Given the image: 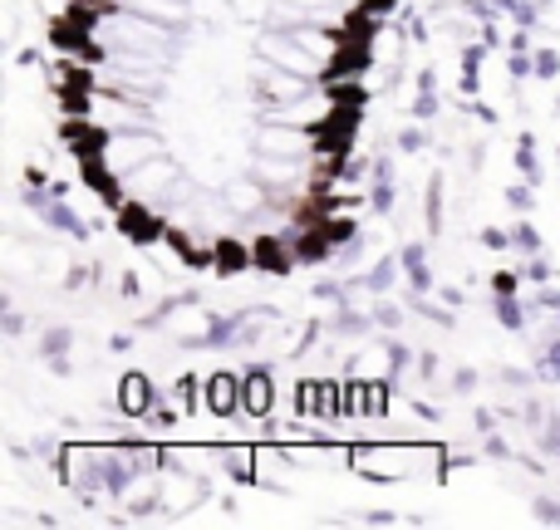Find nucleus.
<instances>
[{"instance_id": "4c0bfd02", "label": "nucleus", "mask_w": 560, "mask_h": 530, "mask_svg": "<svg viewBox=\"0 0 560 530\" xmlns=\"http://www.w3.org/2000/svg\"><path fill=\"white\" fill-rule=\"evenodd\" d=\"M438 368H443V358H438V349H418V358H413V374H418V384H433V378H438Z\"/></svg>"}, {"instance_id": "8fccbe9b", "label": "nucleus", "mask_w": 560, "mask_h": 530, "mask_svg": "<svg viewBox=\"0 0 560 530\" xmlns=\"http://www.w3.org/2000/svg\"><path fill=\"white\" fill-rule=\"evenodd\" d=\"M477 39H482L487 49H502V45H506V35H502V25H497V20H487V25H477Z\"/></svg>"}, {"instance_id": "473e14b6", "label": "nucleus", "mask_w": 560, "mask_h": 530, "mask_svg": "<svg viewBox=\"0 0 560 530\" xmlns=\"http://www.w3.org/2000/svg\"><path fill=\"white\" fill-rule=\"evenodd\" d=\"M506 207H512V212H536V182H526V177H522V182H516V187H506Z\"/></svg>"}, {"instance_id": "cd10ccee", "label": "nucleus", "mask_w": 560, "mask_h": 530, "mask_svg": "<svg viewBox=\"0 0 560 530\" xmlns=\"http://www.w3.org/2000/svg\"><path fill=\"white\" fill-rule=\"evenodd\" d=\"M384 349H388V374H394V378H404L408 374V368H413V358H418V349L413 344H404V339H384Z\"/></svg>"}, {"instance_id": "79ce46f5", "label": "nucleus", "mask_w": 560, "mask_h": 530, "mask_svg": "<svg viewBox=\"0 0 560 530\" xmlns=\"http://www.w3.org/2000/svg\"><path fill=\"white\" fill-rule=\"evenodd\" d=\"M482 452L492 457V462H512V443H506V437H502V427L482 437Z\"/></svg>"}, {"instance_id": "37998d69", "label": "nucleus", "mask_w": 560, "mask_h": 530, "mask_svg": "<svg viewBox=\"0 0 560 530\" xmlns=\"http://www.w3.org/2000/svg\"><path fill=\"white\" fill-rule=\"evenodd\" d=\"M497 427H502V413H497V408H472V433L477 437L497 433Z\"/></svg>"}, {"instance_id": "bb28decb", "label": "nucleus", "mask_w": 560, "mask_h": 530, "mask_svg": "<svg viewBox=\"0 0 560 530\" xmlns=\"http://www.w3.org/2000/svg\"><path fill=\"white\" fill-rule=\"evenodd\" d=\"M310 299H319V305H345V299H354V290H349V280H315L310 285Z\"/></svg>"}, {"instance_id": "6e6d98bb", "label": "nucleus", "mask_w": 560, "mask_h": 530, "mask_svg": "<svg viewBox=\"0 0 560 530\" xmlns=\"http://www.w3.org/2000/svg\"><path fill=\"white\" fill-rule=\"evenodd\" d=\"M413 89H423V94H428V89H438V69H433V64L413 69Z\"/></svg>"}, {"instance_id": "9b49d317", "label": "nucleus", "mask_w": 560, "mask_h": 530, "mask_svg": "<svg viewBox=\"0 0 560 530\" xmlns=\"http://www.w3.org/2000/svg\"><path fill=\"white\" fill-rule=\"evenodd\" d=\"M246 270H256L252 242H242V236H232V232H217L212 236V275L236 280V275H246Z\"/></svg>"}, {"instance_id": "052dcab7", "label": "nucleus", "mask_w": 560, "mask_h": 530, "mask_svg": "<svg viewBox=\"0 0 560 530\" xmlns=\"http://www.w3.org/2000/svg\"><path fill=\"white\" fill-rule=\"evenodd\" d=\"M15 64H20V69H35V64H39V49H35V45H25V49L15 55Z\"/></svg>"}, {"instance_id": "c756f323", "label": "nucleus", "mask_w": 560, "mask_h": 530, "mask_svg": "<svg viewBox=\"0 0 560 530\" xmlns=\"http://www.w3.org/2000/svg\"><path fill=\"white\" fill-rule=\"evenodd\" d=\"M183 413H187V408H183V403L173 408V403H167V393H163V398H158V408L143 417V423L153 427V433H173V427H177V417H183Z\"/></svg>"}, {"instance_id": "dca6fc26", "label": "nucleus", "mask_w": 560, "mask_h": 530, "mask_svg": "<svg viewBox=\"0 0 560 530\" xmlns=\"http://www.w3.org/2000/svg\"><path fill=\"white\" fill-rule=\"evenodd\" d=\"M398 275H404V261L398 256H378L364 275H349V290H369V295H394Z\"/></svg>"}, {"instance_id": "393cba45", "label": "nucleus", "mask_w": 560, "mask_h": 530, "mask_svg": "<svg viewBox=\"0 0 560 530\" xmlns=\"http://www.w3.org/2000/svg\"><path fill=\"white\" fill-rule=\"evenodd\" d=\"M512 251L522 256V261H526V256H541V251H546L541 226H536V222H516V226H512Z\"/></svg>"}, {"instance_id": "a19ab883", "label": "nucleus", "mask_w": 560, "mask_h": 530, "mask_svg": "<svg viewBox=\"0 0 560 530\" xmlns=\"http://www.w3.org/2000/svg\"><path fill=\"white\" fill-rule=\"evenodd\" d=\"M522 270H497L492 275V295H522Z\"/></svg>"}, {"instance_id": "680f3d73", "label": "nucleus", "mask_w": 560, "mask_h": 530, "mask_svg": "<svg viewBox=\"0 0 560 530\" xmlns=\"http://www.w3.org/2000/svg\"><path fill=\"white\" fill-rule=\"evenodd\" d=\"M536 5H541V10H556V0H536Z\"/></svg>"}, {"instance_id": "de8ad7c7", "label": "nucleus", "mask_w": 560, "mask_h": 530, "mask_svg": "<svg viewBox=\"0 0 560 530\" xmlns=\"http://www.w3.org/2000/svg\"><path fill=\"white\" fill-rule=\"evenodd\" d=\"M118 295L138 299V295H143V275H138V270H118Z\"/></svg>"}, {"instance_id": "49530a36", "label": "nucleus", "mask_w": 560, "mask_h": 530, "mask_svg": "<svg viewBox=\"0 0 560 530\" xmlns=\"http://www.w3.org/2000/svg\"><path fill=\"white\" fill-rule=\"evenodd\" d=\"M477 384H482V374H477V368H467V364H463V368H453V393H463V398H467Z\"/></svg>"}, {"instance_id": "9d476101", "label": "nucleus", "mask_w": 560, "mask_h": 530, "mask_svg": "<svg viewBox=\"0 0 560 530\" xmlns=\"http://www.w3.org/2000/svg\"><path fill=\"white\" fill-rule=\"evenodd\" d=\"M207 413H212L217 423L242 417V374H236V368H212V374H207Z\"/></svg>"}, {"instance_id": "3c124183", "label": "nucleus", "mask_w": 560, "mask_h": 530, "mask_svg": "<svg viewBox=\"0 0 560 530\" xmlns=\"http://www.w3.org/2000/svg\"><path fill=\"white\" fill-rule=\"evenodd\" d=\"M433 295L443 299V305H453V309H463V305H467V290H463V285H438Z\"/></svg>"}, {"instance_id": "6ab92c4d", "label": "nucleus", "mask_w": 560, "mask_h": 530, "mask_svg": "<svg viewBox=\"0 0 560 530\" xmlns=\"http://www.w3.org/2000/svg\"><path fill=\"white\" fill-rule=\"evenodd\" d=\"M492 319L506 329V334H522L532 325V305L522 295H492Z\"/></svg>"}, {"instance_id": "c03bdc74", "label": "nucleus", "mask_w": 560, "mask_h": 530, "mask_svg": "<svg viewBox=\"0 0 560 530\" xmlns=\"http://www.w3.org/2000/svg\"><path fill=\"white\" fill-rule=\"evenodd\" d=\"M0 329H5V339H20V334H25V315H20L10 299H5V309H0Z\"/></svg>"}, {"instance_id": "1a4fd4ad", "label": "nucleus", "mask_w": 560, "mask_h": 530, "mask_svg": "<svg viewBox=\"0 0 560 530\" xmlns=\"http://www.w3.org/2000/svg\"><path fill=\"white\" fill-rule=\"evenodd\" d=\"M158 153H163V143H158L153 128H128V133H114V138H108V153H104V157L128 177L133 167H143L148 157H158Z\"/></svg>"}, {"instance_id": "f257e3e1", "label": "nucleus", "mask_w": 560, "mask_h": 530, "mask_svg": "<svg viewBox=\"0 0 560 530\" xmlns=\"http://www.w3.org/2000/svg\"><path fill=\"white\" fill-rule=\"evenodd\" d=\"M20 207L39 222V232H55V236H65V242H89V236H94V222H84V216L69 207V197H55L49 187H20Z\"/></svg>"}, {"instance_id": "412c9836", "label": "nucleus", "mask_w": 560, "mask_h": 530, "mask_svg": "<svg viewBox=\"0 0 560 530\" xmlns=\"http://www.w3.org/2000/svg\"><path fill=\"white\" fill-rule=\"evenodd\" d=\"M369 315H374V325L384 329V334H398V329H404V319H408V305H404V299H394V295H374Z\"/></svg>"}, {"instance_id": "f03ea898", "label": "nucleus", "mask_w": 560, "mask_h": 530, "mask_svg": "<svg viewBox=\"0 0 560 530\" xmlns=\"http://www.w3.org/2000/svg\"><path fill=\"white\" fill-rule=\"evenodd\" d=\"M108 216H114V232L124 236L128 246H138V251H158L167 236V212L158 202H148V197H128V202Z\"/></svg>"}, {"instance_id": "20e7f679", "label": "nucleus", "mask_w": 560, "mask_h": 530, "mask_svg": "<svg viewBox=\"0 0 560 530\" xmlns=\"http://www.w3.org/2000/svg\"><path fill=\"white\" fill-rule=\"evenodd\" d=\"M290 398H295V417H315V423H345V417H339V378L305 374Z\"/></svg>"}, {"instance_id": "e433bc0d", "label": "nucleus", "mask_w": 560, "mask_h": 530, "mask_svg": "<svg viewBox=\"0 0 560 530\" xmlns=\"http://www.w3.org/2000/svg\"><path fill=\"white\" fill-rule=\"evenodd\" d=\"M522 275L526 280H532V285H551V275H556V266H551V256H526V261H522Z\"/></svg>"}, {"instance_id": "72a5a7b5", "label": "nucleus", "mask_w": 560, "mask_h": 530, "mask_svg": "<svg viewBox=\"0 0 560 530\" xmlns=\"http://www.w3.org/2000/svg\"><path fill=\"white\" fill-rule=\"evenodd\" d=\"M408 114H413L418 123H433V118L443 114V98H438V89H428V94L418 89V94H413V108H408Z\"/></svg>"}, {"instance_id": "c85d7f7f", "label": "nucleus", "mask_w": 560, "mask_h": 530, "mask_svg": "<svg viewBox=\"0 0 560 530\" xmlns=\"http://www.w3.org/2000/svg\"><path fill=\"white\" fill-rule=\"evenodd\" d=\"M506 79H512V84L536 79V49H506Z\"/></svg>"}, {"instance_id": "7ed1b4c3", "label": "nucleus", "mask_w": 560, "mask_h": 530, "mask_svg": "<svg viewBox=\"0 0 560 530\" xmlns=\"http://www.w3.org/2000/svg\"><path fill=\"white\" fill-rule=\"evenodd\" d=\"M310 89H315V79H305V74H290V69L271 64V59H261V64L252 69V94H256V108H280V104H295V98H305Z\"/></svg>"}, {"instance_id": "39448f33", "label": "nucleus", "mask_w": 560, "mask_h": 530, "mask_svg": "<svg viewBox=\"0 0 560 530\" xmlns=\"http://www.w3.org/2000/svg\"><path fill=\"white\" fill-rule=\"evenodd\" d=\"M158 398H163V388L153 384V374H143V368H124L118 384H114V413L128 417V423H143V417L158 408Z\"/></svg>"}, {"instance_id": "ddd939ff", "label": "nucleus", "mask_w": 560, "mask_h": 530, "mask_svg": "<svg viewBox=\"0 0 560 530\" xmlns=\"http://www.w3.org/2000/svg\"><path fill=\"white\" fill-rule=\"evenodd\" d=\"M173 182H177V163H167L163 153L148 157L143 167H133V173H128V192H133V197H148V202H158V197H163Z\"/></svg>"}, {"instance_id": "5fc2aeb1", "label": "nucleus", "mask_w": 560, "mask_h": 530, "mask_svg": "<svg viewBox=\"0 0 560 530\" xmlns=\"http://www.w3.org/2000/svg\"><path fill=\"white\" fill-rule=\"evenodd\" d=\"M55 177H49V167H39V163H25V187H49Z\"/></svg>"}, {"instance_id": "2eb2a0df", "label": "nucleus", "mask_w": 560, "mask_h": 530, "mask_svg": "<svg viewBox=\"0 0 560 530\" xmlns=\"http://www.w3.org/2000/svg\"><path fill=\"white\" fill-rule=\"evenodd\" d=\"M374 315L369 309H359L354 299H345V305H335V315H329V334L339 339V344H359V339L374 334Z\"/></svg>"}, {"instance_id": "4be33fe9", "label": "nucleus", "mask_w": 560, "mask_h": 530, "mask_svg": "<svg viewBox=\"0 0 560 530\" xmlns=\"http://www.w3.org/2000/svg\"><path fill=\"white\" fill-rule=\"evenodd\" d=\"M512 163H516V173H522L526 182H536V187L546 182V173H541V157H536V133H522V138H516V153H512Z\"/></svg>"}, {"instance_id": "423d86ee", "label": "nucleus", "mask_w": 560, "mask_h": 530, "mask_svg": "<svg viewBox=\"0 0 560 530\" xmlns=\"http://www.w3.org/2000/svg\"><path fill=\"white\" fill-rule=\"evenodd\" d=\"M276 368L271 364H246L242 368V417L252 423H276Z\"/></svg>"}, {"instance_id": "864d4df0", "label": "nucleus", "mask_w": 560, "mask_h": 530, "mask_svg": "<svg viewBox=\"0 0 560 530\" xmlns=\"http://www.w3.org/2000/svg\"><path fill=\"white\" fill-rule=\"evenodd\" d=\"M133 334H138V329H124V334H114V339H108V354H118V358L133 354Z\"/></svg>"}, {"instance_id": "f704fd0d", "label": "nucleus", "mask_w": 560, "mask_h": 530, "mask_svg": "<svg viewBox=\"0 0 560 530\" xmlns=\"http://www.w3.org/2000/svg\"><path fill=\"white\" fill-rule=\"evenodd\" d=\"M526 305H532V319H536V315L551 319V315H560V290H556V285H536V295L526 299Z\"/></svg>"}, {"instance_id": "5701e85b", "label": "nucleus", "mask_w": 560, "mask_h": 530, "mask_svg": "<svg viewBox=\"0 0 560 530\" xmlns=\"http://www.w3.org/2000/svg\"><path fill=\"white\" fill-rule=\"evenodd\" d=\"M69 349H74V329H69V325L39 329V358H65Z\"/></svg>"}, {"instance_id": "c9c22d12", "label": "nucleus", "mask_w": 560, "mask_h": 530, "mask_svg": "<svg viewBox=\"0 0 560 530\" xmlns=\"http://www.w3.org/2000/svg\"><path fill=\"white\" fill-rule=\"evenodd\" d=\"M497 384H502V388H541V378H536V368L502 364V368H497Z\"/></svg>"}, {"instance_id": "7c9ffc66", "label": "nucleus", "mask_w": 560, "mask_h": 530, "mask_svg": "<svg viewBox=\"0 0 560 530\" xmlns=\"http://www.w3.org/2000/svg\"><path fill=\"white\" fill-rule=\"evenodd\" d=\"M532 521H536V526H560V496L536 492V496H532Z\"/></svg>"}, {"instance_id": "58836bf2", "label": "nucleus", "mask_w": 560, "mask_h": 530, "mask_svg": "<svg viewBox=\"0 0 560 530\" xmlns=\"http://www.w3.org/2000/svg\"><path fill=\"white\" fill-rule=\"evenodd\" d=\"M98 280V266H65V290L74 295V290H89Z\"/></svg>"}, {"instance_id": "2f4dec72", "label": "nucleus", "mask_w": 560, "mask_h": 530, "mask_svg": "<svg viewBox=\"0 0 560 530\" xmlns=\"http://www.w3.org/2000/svg\"><path fill=\"white\" fill-rule=\"evenodd\" d=\"M536 79H541V84H556L560 79V49L556 45H536Z\"/></svg>"}, {"instance_id": "f3484780", "label": "nucleus", "mask_w": 560, "mask_h": 530, "mask_svg": "<svg viewBox=\"0 0 560 530\" xmlns=\"http://www.w3.org/2000/svg\"><path fill=\"white\" fill-rule=\"evenodd\" d=\"M423 232L433 236V242L447 232V177L443 173H433L423 187Z\"/></svg>"}, {"instance_id": "603ef678", "label": "nucleus", "mask_w": 560, "mask_h": 530, "mask_svg": "<svg viewBox=\"0 0 560 530\" xmlns=\"http://www.w3.org/2000/svg\"><path fill=\"white\" fill-rule=\"evenodd\" d=\"M359 526H404V516L398 511H364L359 516Z\"/></svg>"}, {"instance_id": "a878e982", "label": "nucleus", "mask_w": 560, "mask_h": 530, "mask_svg": "<svg viewBox=\"0 0 560 530\" xmlns=\"http://www.w3.org/2000/svg\"><path fill=\"white\" fill-rule=\"evenodd\" d=\"M398 0H354V10L349 15H359V20H374V25H394V15H398Z\"/></svg>"}, {"instance_id": "0eeeda50", "label": "nucleus", "mask_w": 560, "mask_h": 530, "mask_svg": "<svg viewBox=\"0 0 560 530\" xmlns=\"http://www.w3.org/2000/svg\"><path fill=\"white\" fill-rule=\"evenodd\" d=\"M256 55L261 59H271V64H280V69H290V74H305V79H325V64H319L310 49H300L295 39L285 35V30H266L261 39H256Z\"/></svg>"}, {"instance_id": "f8f14e48", "label": "nucleus", "mask_w": 560, "mask_h": 530, "mask_svg": "<svg viewBox=\"0 0 560 530\" xmlns=\"http://www.w3.org/2000/svg\"><path fill=\"white\" fill-rule=\"evenodd\" d=\"M285 226H290V222H285ZM290 242H295L300 270H319V266L339 261V251H335V242L325 236V226H290Z\"/></svg>"}, {"instance_id": "ea45409f", "label": "nucleus", "mask_w": 560, "mask_h": 530, "mask_svg": "<svg viewBox=\"0 0 560 530\" xmlns=\"http://www.w3.org/2000/svg\"><path fill=\"white\" fill-rule=\"evenodd\" d=\"M477 242H482L487 251H512V232H506V226H482Z\"/></svg>"}, {"instance_id": "6e6552de", "label": "nucleus", "mask_w": 560, "mask_h": 530, "mask_svg": "<svg viewBox=\"0 0 560 530\" xmlns=\"http://www.w3.org/2000/svg\"><path fill=\"white\" fill-rule=\"evenodd\" d=\"M252 261H256V275H295L300 261H295V242H290V226L280 232H256L252 236Z\"/></svg>"}, {"instance_id": "09e8293b", "label": "nucleus", "mask_w": 560, "mask_h": 530, "mask_svg": "<svg viewBox=\"0 0 560 530\" xmlns=\"http://www.w3.org/2000/svg\"><path fill=\"white\" fill-rule=\"evenodd\" d=\"M408 413H413L418 423H443V408L428 403V398H413V403H408Z\"/></svg>"}, {"instance_id": "a211bd4d", "label": "nucleus", "mask_w": 560, "mask_h": 530, "mask_svg": "<svg viewBox=\"0 0 560 530\" xmlns=\"http://www.w3.org/2000/svg\"><path fill=\"white\" fill-rule=\"evenodd\" d=\"M398 261H404V280L413 290H438V270H433V261H428L423 242H404L398 246Z\"/></svg>"}, {"instance_id": "aec40b11", "label": "nucleus", "mask_w": 560, "mask_h": 530, "mask_svg": "<svg viewBox=\"0 0 560 530\" xmlns=\"http://www.w3.org/2000/svg\"><path fill=\"white\" fill-rule=\"evenodd\" d=\"M124 506H128V521H133V526L163 521V516H167V502H163V492H158V482H153V486H143V492H133Z\"/></svg>"}, {"instance_id": "4d7b16f0", "label": "nucleus", "mask_w": 560, "mask_h": 530, "mask_svg": "<svg viewBox=\"0 0 560 530\" xmlns=\"http://www.w3.org/2000/svg\"><path fill=\"white\" fill-rule=\"evenodd\" d=\"M45 368H49V374H55V378H74V358H45Z\"/></svg>"}, {"instance_id": "a18cd8bd", "label": "nucleus", "mask_w": 560, "mask_h": 530, "mask_svg": "<svg viewBox=\"0 0 560 530\" xmlns=\"http://www.w3.org/2000/svg\"><path fill=\"white\" fill-rule=\"evenodd\" d=\"M546 417H551V413H546V408H541V398H526V403H522V423L532 427V433H541V427H546Z\"/></svg>"}, {"instance_id": "bf43d9fd", "label": "nucleus", "mask_w": 560, "mask_h": 530, "mask_svg": "<svg viewBox=\"0 0 560 530\" xmlns=\"http://www.w3.org/2000/svg\"><path fill=\"white\" fill-rule=\"evenodd\" d=\"M467 167H472V173H482V167H487V143H472V148H467Z\"/></svg>"}, {"instance_id": "4468645a", "label": "nucleus", "mask_w": 560, "mask_h": 530, "mask_svg": "<svg viewBox=\"0 0 560 530\" xmlns=\"http://www.w3.org/2000/svg\"><path fill=\"white\" fill-rule=\"evenodd\" d=\"M398 207V173H394V157L374 153V177H369V212L374 216H394Z\"/></svg>"}, {"instance_id": "13d9d810", "label": "nucleus", "mask_w": 560, "mask_h": 530, "mask_svg": "<svg viewBox=\"0 0 560 530\" xmlns=\"http://www.w3.org/2000/svg\"><path fill=\"white\" fill-rule=\"evenodd\" d=\"M290 5H305V10H319V15H335L345 0H290Z\"/></svg>"}, {"instance_id": "b1692460", "label": "nucleus", "mask_w": 560, "mask_h": 530, "mask_svg": "<svg viewBox=\"0 0 560 530\" xmlns=\"http://www.w3.org/2000/svg\"><path fill=\"white\" fill-rule=\"evenodd\" d=\"M394 148L398 153H428V148H433V133H428V123H418L413 118V123H404L394 133Z\"/></svg>"}]
</instances>
